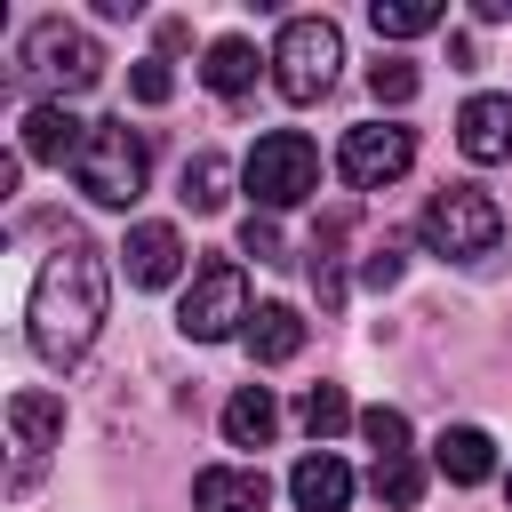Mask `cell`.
I'll return each instance as SVG.
<instances>
[{
    "instance_id": "6da1fadb",
    "label": "cell",
    "mask_w": 512,
    "mask_h": 512,
    "mask_svg": "<svg viewBox=\"0 0 512 512\" xmlns=\"http://www.w3.org/2000/svg\"><path fill=\"white\" fill-rule=\"evenodd\" d=\"M32 328V352L48 360V368H72L88 344H96V328H104V256L88 248V240H72L64 232V248L40 264V280H32V312H24Z\"/></svg>"
},
{
    "instance_id": "7a4b0ae2",
    "label": "cell",
    "mask_w": 512,
    "mask_h": 512,
    "mask_svg": "<svg viewBox=\"0 0 512 512\" xmlns=\"http://www.w3.org/2000/svg\"><path fill=\"white\" fill-rule=\"evenodd\" d=\"M336 64H344V32L328 16H288L280 24V48H272V80L288 104H320L336 88Z\"/></svg>"
},
{
    "instance_id": "3957f363",
    "label": "cell",
    "mask_w": 512,
    "mask_h": 512,
    "mask_svg": "<svg viewBox=\"0 0 512 512\" xmlns=\"http://www.w3.org/2000/svg\"><path fill=\"white\" fill-rule=\"evenodd\" d=\"M72 184H80L96 208L144 200V136H136L128 120H96L88 144H80V160H72Z\"/></svg>"
},
{
    "instance_id": "277c9868",
    "label": "cell",
    "mask_w": 512,
    "mask_h": 512,
    "mask_svg": "<svg viewBox=\"0 0 512 512\" xmlns=\"http://www.w3.org/2000/svg\"><path fill=\"white\" fill-rule=\"evenodd\" d=\"M424 240H432L440 256H456V264H480V256H496V240H504V208H496L480 184H440V192L424 200Z\"/></svg>"
},
{
    "instance_id": "5b68a950",
    "label": "cell",
    "mask_w": 512,
    "mask_h": 512,
    "mask_svg": "<svg viewBox=\"0 0 512 512\" xmlns=\"http://www.w3.org/2000/svg\"><path fill=\"white\" fill-rule=\"evenodd\" d=\"M240 176H248L256 208H296V200L320 192V144L304 128H272V136H256V152H248Z\"/></svg>"
},
{
    "instance_id": "8992f818",
    "label": "cell",
    "mask_w": 512,
    "mask_h": 512,
    "mask_svg": "<svg viewBox=\"0 0 512 512\" xmlns=\"http://www.w3.org/2000/svg\"><path fill=\"white\" fill-rule=\"evenodd\" d=\"M240 320H248V280H240V264H232V256L200 264L192 288H184V304H176V328H184L192 344H216V336H232Z\"/></svg>"
},
{
    "instance_id": "52a82bcc",
    "label": "cell",
    "mask_w": 512,
    "mask_h": 512,
    "mask_svg": "<svg viewBox=\"0 0 512 512\" xmlns=\"http://www.w3.org/2000/svg\"><path fill=\"white\" fill-rule=\"evenodd\" d=\"M24 72H32L40 88H64V96H80V88L104 72V56H96V40H88L80 24L48 16V24H32V32H24Z\"/></svg>"
},
{
    "instance_id": "ba28073f",
    "label": "cell",
    "mask_w": 512,
    "mask_h": 512,
    "mask_svg": "<svg viewBox=\"0 0 512 512\" xmlns=\"http://www.w3.org/2000/svg\"><path fill=\"white\" fill-rule=\"evenodd\" d=\"M408 160H416V136H408V128H392V120H360V128H344V152H336L344 184H360V192L400 184V176H408Z\"/></svg>"
},
{
    "instance_id": "9c48e42d",
    "label": "cell",
    "mask_w": 512,
    "mask_h": 512,
    "mask_svg": "<svg viewBox=\"0 0 512 512\" xmlns=\"http://www.w3.org/2000/svg\"><path fill=\"white\" fill-rule=\"evenodd\" d=\"M192 504H200V512H264V504H272V480H264L256 464H208V472L192 480Z\"/></svg>"
},
{
    "instance_id": "30bf717a",
    "label": "cell",
    "mask_w": 512,
    "mask_h": 512,
    "mask_svg": "<svg viewBox=\"0 0 512 512\" xmlns=\"http://www.w3.org/2000/svg\"><path fill=\"white\" fill-rule=\"evenodd\" d=\"M456 144L464 160H512V96H472L456 112Z\"/></svg>"
},
{
    "instance_id": "8fae6325",
    "label": "cell",
    "mask_w": 512,
    "mask_h": 512,
    "mask_svg": "<svg viewBox=\"0 0 512 512\" xmlns=\"http://www.w3.org/2000/svg\"><path fill=\"white\" fill-rule=\"evenodd\" d=\"M80 144H88V120H72L56 96L24 112V160H80Z\"/></svg>"
},
{
    "instance_id": "7c38bea8",
    "label": "cell",
    "mask_w": 512,
    "mask_h": 512,
    "mask_svg": "<svg viewBox=\"0 0 512 512\" xmlns=\"http://www.w3.org/2000/svg\"><path fill=\"white\" fill-rule=\"evenodd\" d=\"M120 256H128V280L136 288H168L176 264H184V240H176V224H136Z\"/></svg>"
},
{
    "instance_id": "4fadbf2b",
    "label": "cell",
    "mask_w": 512,
    "mask_h": 512,
    "mask_svg": "<svg viewBox=\"0 0 512 512\" xmlns=\"http://www.w3.org/2000/svg\"><path fill=\"white\" fill-rule=\"evenodd\" d=\"M288 496H296L304 512H344V504H352V472H344L328 448H312V456L288 472Z\"/></svg>"
},
{
    "instance_id": "5bb4252c",
    "label": "cell",
    "mask_w": 512,
    "mask_h": 512,
    "mask_svg": "<svg viewBox=\"0 0 512 512\" xmlns=\"http://www.w3.org/2000/svg\"><path fill=\"white\" fill-rule=\"evenodd\" d=\"M8 424H16V448H24V480H32V456L56 448V432H64V400H48V392H16V400H8ZM24 480H16V488H24Z\"/></svg>"
},
{
    "instance_id": "9a60e30c",
    "label": "cell",
    "mask_w": 512,
    "mask_h": 512,
    "mask_svg": "<svg viewBox=\"0 0 512 512\" xmlns=\"http://www.w3.org/2000/svg\"><path fill=\"white\" fill-rule=\"evenodd\" d=\"M432 464H440L456 488H480V480L496 472V448H488V432H472V424H448V432L432 440Z\"/></svg>"
},
{
    "instance_id": "2e32d148",
    "label": "cell",
    "mask_w": 512,
    "mask_h": 512,
    "mask_svg": "<svg viewBox=\"0 0 512 512\" xmlns=\"http://www.w3.org/2000/svg\"><path fill=\"white\" fill-rule=\"evenodd\" d=\"M272 432H280V408H272V392H264V384H240V392L224 400V440H232V448H264Z\"/></svg>"
},
{
    "instance_id": "e0dca14e",
    "label": "cell",
    "mask_w": 512,
    "mask_h": 512,
    "mask_svg": "<svg viewBox=\"0 0 512 512\" xmlns=\"http://www.w3.org/2000/svg\"><path fill=\"white\" fill-rule=\"evenodd\" d=\"M296 352H304V320H296L288 304H264V312L248 320V360L280 368V360H296Z\"/></svg>"
},
{
    "instance_id": "ac0fdd59",
    "label": "cell",
    "mask_w": 512,
    "mask_h": 512,
    "mask_svg": "<svg viewBox=\"0 0 512 512\" xmlns=\"http://www.w3.org/2000/svg\"><path fill=\"white\" fill-rule=\"evenodd\" d=\"M200 80H208L216 96H248V80H256V48H248V40H216L208 64H200Z\"/></svg>"
},
{
    "instance_id": "d6986e66",
    "label": "cell",
    "mask_w": 512,
    "mask_h": 512,
    "mask_svg": "<svg viewBox=\"0 0 512 512\" xmlns=\"http://www.w3.org/2000/svg\"><path fill=\"white\" fill-rule=\"evenodd\" d=\"M224 184H232V160L224 152H192L184 160V208H200V216L224 208Z\"/></svg>"
},
{
    "instance_id": "ffe728a7",
    "label": "cell",
    "mask_w": 512,
    "mask_h": 512,
    "mask_svg": "<svg viewBox=\"0 0 512 512\" xmlns=\"http://www.w3.org/2000/svg\"><path fill=\"white\" fill-rule=\"evenodd\" d=\"M368 24H376L384 40H416V32H432V24H440V8H432V0H376V8H368Z\"/></svg>"
},
{
    "instance_id": "44dd1931",
    "label": "cell",
    "mask_w": 512,
    "mask_h": 512,
    "mask_svg": "<svg viewBox=\"0 0 512 512\" xmlns=\"http://www.w3.org/2000/svg\"><path fill=\"white\" fill-rule=\"evenodd\" d=\"M296 424H304L312 440H328V432H344V424H352V400H344L336 384H312V392L296 400Z\"/></svg>"
},
{
    "instance_id": "7402d4cb",
    "label": "cell",
    "mask_w": 512,
    "mask_h": 512,
    "mask_svg": "<svg viewBox=\"0 0 512 512\" xmlns=\"http://www.w3.org/2000/svg\"><path fill=\"white\" fill-rule=\"evenodd\" d=\"M368 488H376L384 504H400V512H408V504L424 496V464H416V456H376V472H368Z\"/></svg>"
},
{
    "instance_id": "603a6c76",
    "label": "cell",
    "mask_w": 512,
    "mask_h": 512,
    "mask_svg": "<svg viewBox=\"0 0 512 512\" xmlns=\"http://www.w3.org/2000/svg\"><path fill=\"white\" fill-rule=\"evenodd\" d=\"M360 432L376 440V456H408V416H400V408H368Z\"/></svg>"
},
{
    "instance_id": "cb8c5ba5",
    "label": "cell",
    "mask_w": 512,
    "mask_h": 512,
    "mask_svg": "<svg viewBox=\"0 0 512 512\" xmlns=\"http://www.w3.org/2000/svg\"><path fill=\"white\" fill-rule=\"evenodd\" d=\"M368 96H376V104H408V96H416V64H392V56H384V64L368 72Z\"/></svg>"
},
{
    "instance_id": "d4e9b609",
    "label": "cell",
    "mask_w": 512,
    "mask_h": 512,
    "mask_svg": "<svg viewBox=\"0 0 512 512\" xmlns=\"http://www.w3.org/2000/svg\"><path fill=\"white\" fill-rule=\"evenodd\" d=\"M128 88H136V104H168V88H176V80H168V64H160V56H144V64L128 72Z\"/></svg>"
},
{
    "instance_id": "484cf974",
    "label": "cell",
    "mask_w": 512,
    "mask_h": 512,
    "mask_svg": "<svg viewBox=\"0 0 512 512\" xmlns=\"http://www.w3.org/2000/svg\"><path fill=\"white\" fill-rule=\"evenodd\" d=\"M240 248H248L256 264H280V224H272V216H248V224H240Z\"/></svg>"
},
{
    "instance_id": "4316f807",
    "label": "cell",
    "mask_w": 512,
    "mask_h": 512,
    "mask_svg": "<svg viewBox=\"0 0 512 512\" xmlns=\"http://www.w3.org/2000/svg\"><path fill=\"white\" fill-rule=\"evenodd\" d=\"M392 280H400V248H392V240H384V248H376V256H368V288H392Z\"/></svg>"
}]
</instances>
